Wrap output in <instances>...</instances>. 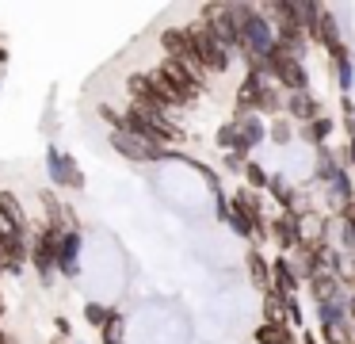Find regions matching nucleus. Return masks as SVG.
Wrapping results in <instances>:
<instances>
[{"label": "nucleus", "instance_id": "obj_1", "mask_svg": "<svg viewBox=\"0 0 355 344\" xmlns=\"http://www.w3.org/2000/svg\"><path fill=\"white\" fill-rule=\"evenodd\" d=\"M191 42H195V58H199L202 69H225V46L214 38V31L207 27V23H199V27L191 31Z\"/></svg>", "mask_w": 355, "mask_h": 344}, {"label": "nucleus", "instance_id": "obj_2", "mask_svg": "<svg viewBox=\"0 0 355 344\" xmlns=\"http://www.w3.org/2000/svg\"><path fill=\"white\" fill-rule=\"evenodd\" d=\"M111 145L130 161H153L157 157L153 142H146L141 134H130V130H115V134H111Z\"/></svg>", "mask_w": 355, "mask_h": 344}, {"label": "nucleus", "instance_id": "obj_3", "mask_svg": "<svg viewBox=\"0 0 355 344\" xmlns=\"http://www.w3.org/2000/svg\"><path fill=\"white\" fill-rule=\"evenodd\" d=\"M149 88H153V96L161 99L164 107H176V104H187V96H184V92H180V84L172 81V76L164 73V69H153V73H149Z\"/></svg>", "mask_w": 355, "mask_h": 344}, {"label": "nucleus", "instance_id": "obj_4", "mask_svg": "<svg viewBox=\"0 0 355 344\" xmlns=\"http://www.w3.org/2000/svg\"><path fill=\"white\" fill-rule=\"evenodd\" d=\"M245 38L252 42L256 54H263V50L271 54V31H268V23H263L260 15H248L245 19Z\"/></svg>", "mask_w": 355, "mask_h": 344}, {"label": "nucleus", "instance_id": "obj_5", "mask_svg": "<svg viewBox=\"0 0 355 344\" xmlns=\"http://www.w3.org/2000/svg\"><path fill=\"white\" fill-rule=\"evenodd\" d=\"M54 260H58V237L46 229V234L39 237V249H35V264H39V272L50 275V264H54Z\"/></svg>", "mask_w": 355, "mask_h": 344}, {"label": "nucleus", "instance_id": "obj_6", "mask_svg": "<svg viewBox=\"0 0 355 344\" xmlns=\"http://www.w3.org/2000/svg\"><path fill=\"white\" fill-rule=\"evenodd\" d=\"M24 264V245L0 234V268H19Z\"/></svg>", "mask_w": 355, "mask_h": 344}, {"label": "nucleus", "instance_id": "obj_7", "mask_svg": "<svg viewBox=\"0 0 355 344\" xmlns=\"http://www.w3.org/2000/svg\"><path fill=\"white\" fill-rule=\"evenodd\" d=\"M0 218H8V222H16V226H24V211H19V203H16V195H0Z\"/></svg>", "mask_w": 355, "mask_h": 344}, {"label": "nucleus", "instance_id": "obj_8", "mask_svg": "<svg viewBox=\"0 0 355 344\" xmlns=\"http://www.w3.org/2000/svg\"><path fill=\"white\" fill-rule=\"evenodd\" d=\"M256 341H260V344H286V329L275 325V321H268V325H260Z\"/></svg>", "mask_w": 355, "mask_h": 344}, {"label": "nucleus", "instance_id": "obj_9", "mask_svg": "<svg viewBox=\"0 0 355 344\" xmlns=\"http://www.w3.org/2000/svg\"><path fill=\"white\" fill-rule=\"evenodd\" d=\"M50 165H54V172L62 176V183H80V176L73 172V165L65 157H58V153H50Z\"/></svg>", "mask_w": 355, "mask_h": 344}, {"label": "nucleus", "instance_id": "obj_10", "mask_svg": "<svg viewBox=\"0 0 355 344\" xmlns=\"http://www.w3.org/2000/svg\"><path fill=\"white\" fill-rule=\"evenodd\" d=\"M77 245H80V237H62V264L65 268H73V252H77Z\"/></svg>", "mask_w": 355, "mask_h": 344}, {"label": "nucleus", "instance_id": "obj_11", "mask_svg": "<svg viewBox=\"0 0 355 344\" xmlns=\"http://www.w3.org/2000/svg\"><path fill=\"white\" fill-rule=\"evenodd\" d=\"M256 81H248L245 84V92H241V104H252V99H256ZM260 104H271V96H268V92H260Z\"/></svg>", "mask_w": 355, "mask_h": 344}, {"label": "nucleus", "instance_id": "obj_12", "mask_svg": "<svg viewBox=\"0 0 355 344\" xmlns=\"http://www.w3.org/2000/svg\"><path fill=\"white\" fill-rule=\"evenodd\" d=\"M279 279H283V287H294V275H291V268H286V264H279Z\"/></svg>", "mask_w": 355, "mask_h": 344}, {"label": "nucleus", "instance_id": "obj_13", "mask_svg": "<svg viewBox=\"0 0 355 344\" xmlns=\"http://www.w3.org/2000/svg\"><path fill=\"white\" fill-rule=\"evenodd\" d=\"M0 310H4V302H0Z\"/></svg>", "mask_w": 355, "mask_h": 344}]
</instances>
